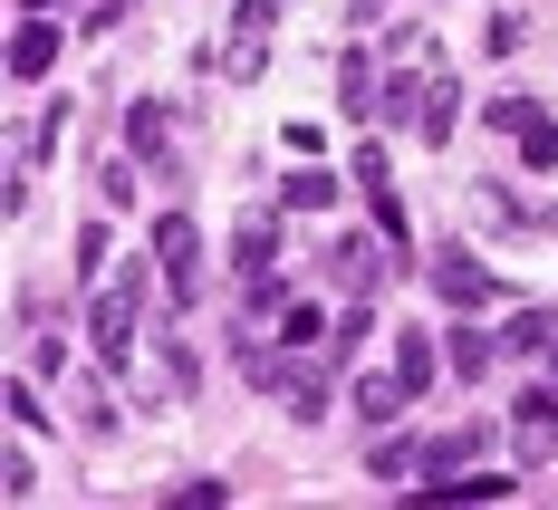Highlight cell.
<instances>
[{
  "mask_svg": "<svg viewBox=\"0 0 558 510\" xmlns=\"http://www.w3.org/2000/svg\"><path fill=\"white\" fill-rule=\"evenodd\" d=\"M135 318H145V270H125V280L97 289V308H87V347H97V366H125V356H135Z\"/></svg>",
  "mask_w": 558,
  "mask_h": 510,
  "instance_id": "cell-1",
  "label": "cell"
},
{
  "mask_svg": "<svg viewBox=\"0 0 558 510\" xmlns=\"http://www.w3.org/2000/svg\"><path fill=\"white\" fill-rule=\"evenodd\" d=\"M492 135H510L530 173H558V116L539 107V97H501V107H492Z\"/></svg>",
  "mask_w": 558,
  "mask_h": 510,
  "instance_id": "cell-2",
  "label": "cell"
},
{
  "mask_svg": "<svg viewBox=\"0 0 558 510\" xmlns=\"http://www.w3.org/2000/svg\"><path fill=\"white\" fill-rule=\"evenodd\" d=\"M492 356H501V338H482V328H452V376L472 386V376H492Z\"/></svg>",
  "mask_w": 558,
  "mask_h": 510,
  "instance_id": "cell-19",
  "label": "cell"
},
{
  "mask_svg": "<svg viewBox=\"0 0 558 510\" xmlns=\"http://www.w3.org/2000/svg\"><path fill=\"white\" fill-rule=\"evenodd\" d=\"M328 270H337L347 289H376V270H386V260H376V241H337V251H328Z\"/></svg>",
  "mask_w": 558,
  "mask_h": 510,
  "instance_id": "cell-18",
  "label": "cell"
},
{
  "mask_svg": "<svg viewBox=\"0 0 558 510\" xmlns=\"http://www.w3.org/2000/svg\"><path fill=\"white\" fill-rule=\"evenodd\" d=\"M366 472H376V482H414V472H424V444H414V434H395V444L366 453Z\"/></svg>",
  "mask_w": 558,
  "mask_h": 510,
  "instance_id": "cell-16",
  "label": "cell"
},
{
  "mask_svg": "<svg viewBox=\"0 0 558 510\" xmlns=\"http://www.w3.org/2000/svg\"><path fill=\"white\" fill-rule=\"evenodd\" d=\"M49 10H58V0H29V20H49Z\"/></svg>",
  "mask_w": 558,
  "mask_h": 510,
  "instance_id": "cell-24",
  "label": "cell"
},
{
  "mask_svg": "<svg viewBox=\"0 0 558 510\" xmlns=\"http://www.w3.org/2000/svg\"><path fill=\"white\" fill-rule=\"evenodd\" d=\"M241 308H251V318H279V308H289V289H279L270 270H251V280H241Z\"/></svg>",
  "mask_w": 558,
  "mask_h": 510,
  "instance_id": "cell-20",
  "label": "cell"
},
{
  "mask_svg": "<svg viewBox=\"0 0 558 510\" xmlns=\"http://www.w3.org/2000/svg\"><path fill=\"white\" fill-rule=\"evenodd\" d=\"M549 222H558V203H549Z\"/></svg>",
  "mask_w": 558,
  "mask_h": 510,
  "instance_id": "cell-26",
  "label": "cell"
},
{
  "mask_svg": "<svg viewBox=\"0 0 558 510\" xmlns=\"http://www.w3.org/2000/svg\"><path fill=\"white\" fill-rule=\"evenodd\" d=\"M404 404H414V396H404V376H395V366L356 386V414H366V424H386V414H404Z\"/></svg>",
  "mask_w": 558,
  "mask_h": 510,
  "instance_id": "cell-17",
  "label": "cell"
},
{
  "mask_svg": "<svg viewBox=\"0 0 558 510\" xmlns=\"http://www.w3.org/2000/svg\"><path fill=\"white\" fill-rule=\"evenodd\" d=\"M289 414L318 424V414H328V376H289Z\"/></svg>",
  "mask_w": 558,
  "mask_h": 510,
  "instance_id": "cell-22",
  "label": "cell"
},
{
  "mask_svg": "<svg viewBox=\"0 0 558 510\" xmlns=\"http://www.w3.org/2000/svg\"><path fill=\"white\" fill-rule=\"evenodd\" d=\"M549 386H558V338H549Z\"/></svg>",
  "mask_w": 558,
  "mask_h": 510,
  "instance_id": "cell-25",
  "label": "cell"
},
{
  "mask_svg": "<svg viewBox=\"0 0 558 510\" xmlns=\"http://www.w3.org/2000/svg\"><path fill=\"white\" fill-rule=\"evenodd\" d=\"M472 453H482V424L472 434H424V482H452Z\"/></svg>",
  "mask_w": 558,
  "mask_h": 510,
  "instance_id": "cell-11",
  "label": "cell"
},
{
  "mask_svg": "<svg viewBox=\"0 0 558 510\" xmlns=\"http://www.w3.org/2000/svg\"><path fill=\"white\" fill-rule=\"evenodd\" d=\"M356 183H366V203H376V231H386L395 251H404V203H395V173H386V145H356Z\"/></svg>",
  "mask_w": 558,
  "mask_h": 510,
  "instance_id": "cell-6",
  "label": "cell"
},
{
  "mask_svg": "<svg viewBox=\"0 0 558 510\" xmlns=\"http://www.w3.org/2000/svg\"><path fill=\"white\" fill-rule=\"evenodd\" d=\"M414 125H424V145H452V125H462V77H452V68L424 77V116H414Z\"/></svg>",
  "mask_w": 558,
  "mask_h": 510,
  "instance_id": "cell-8",
  "label": "cell"
},
{
  "mask_svg": "<svg viewBox=\"0 0 558 510\" xmlns=\"http://www.w3.org/2000/svg\"><path fill=\"white\" fill-rule=\"evenodd\" d=\"M279 212H337V173H289V193H279Z\"/></svg>",
  "mask_w": 558,
  "mask_h": 510,
  "instance_id": "cell-15",
  "label": "cell"
},
{
  "mask_svg": "<svg viewBox=\"0 0 558 510\" xmlns=\"http://www.w3.org/2000/svg\"><path fill=\"white\" fill-rule=\"evenodd\" d=\"M510 424H520V462H549L558 453V386H530Z\"/></svg>",
  "mask_w": 558,
  "mask_h": 510,
  "instance_id": "cell-7",
  "label": "cell"
},
{
  "mask_svg": "<svg viewBox=\"0 0 558 510\" xmlns=\"http://www.w3.org/2000/svg\"><path fill=\"white\" fill-rule=\"evenodd\" d=\"M49 58H58V29H49V20H29V29L10 39V77H49Z\"/></svg>",
  "mask_w": 558,
  "mask_h": 510,
  "instance_id": "cell-12",
  "label": "cell"
},
{
  "mask_svg": "<svg viewBox=\"0 0 558 510\" xmlns=\"http://www.w3.org/2000/svg\"><path fill=\"white\" fill-rule=\"evenodd\" d=\"M193 260H203V251H193V222H183V212H165V222H155V270H165V299H193Z\"/></svg>",
  "mask_w": 558,
  "mask_h": 510,
  "instance_id": "cell-5",
  "label": "cell"
},
{
  "mask_svg": "<svg viewBox=\"0 0 558 510\" xmlns=\"http://www.w3.org/2000/svg\"><path fill=\"white\" fill-rule=\"evenodd\" d=\"M395 376H404V396H424V386H434V338H424V328H404V338H395Z\"/></svg>",
  "mask_w": 558,
  "mask_h": 510,
  "instance_id": "cell-14",
  "label": "cell"
},
{
  "mask_svg": "<svg viewBox=\"0 0 558 510\" xmlns=\"http://www.w3.org/2000/svg\"><path fill=\"white\" fill-rule=\"evenodd\" d=\"M125 145H135V165H173V155H165V107H155V97L125 107Z\"/></svg>",
  "mask_w": 558,
  "mask_h": 510,
  "instance_id": "cell-10",
  "label": "cell"
},
{
  "mask_svg": "<svg viewBox=\"0 0 558 510\" xmlns=\"http://www.w3.org/2000/svg\"><path fill=\"white\" fill-rule=\"evenodd\" d=\"M270 20H279V0H241V20H231V77H260L270 68Z\"/></svg>",
  "mask_w": 558,
  "mask_h": 510,
  "instance_id": "cell-4",
  "label": "cell"
},
{
  "mask_svg": "<svg viewBox=\"0 0 558 510\" xmlns=\"http://www.w3.org/2000/svg\"><path fill=\"white\" fill-rule=\"evenodd\" d=\"M337 97H347V116H376L386 77H376V58H366V49H347V58H337Z\"/></svg>",
  "mask_w": 558,
  "mask_h": 510,
  "instance_id": "cell-9",
  "label": "cell"
},
{
  "mask_svg": "<svg viewBox=\"0 0 558 510\" xmlns=\"http://www.w3.org/2000/svg\"><path fill=\"white\" fill-rule=\"evenodd\" d=\"M434 299L472 318V308H492V299H501V280H492V270H482L472 251H434Z\"/></svg>",
  "mask_w": 558,
  "mask_h": 510,
  "instance_id": "cell-3",
  "label": "cell"
},
{
  "mask_svg": "<svg viewBox=\"0 0 558 510\" xmlns=\"http://www.w3.org/2000/svg\"><path fill=\"white\" fill-rule=\"evenodd\" d=\"M270 241H279L270 222H241V241H231V260H241V270H270Z\"/></svg>",
  "mask_w": 558,
  "mask_h": 510,
  "instance_id": "cell-21",
  "label": "cell"
},
{
  "mask_svg": "<svg viewBox=\"0 0 558 510\" xmlns=\"http://www.w3.org/2000/svg\"><path fill=\"white\" fill-rule=\"evenodd\" d=\"M549 338H558V308H520V318L501 328L510 356H549Z\"/></svg>",
  "mask_w": 558,
  "mask_h": 510,
  "instance_id": "cell-13",
  "label": "cell"
},
{
  "mask_svg": "<svg viewBox=\"0 0 558 510\" xmlns=\"http://www.w3.org/2000/svg\"><path fill=\"white\" fill-rule=\"evenodd\" d=\"M308 338H318V308L289 299V308H279V347H308Z\"/></svg>",
  "mask_w": 558,
  "mask_h": 510,
  "instance_id": "cell-23",
  "label": "cell"
}]
</instances>
